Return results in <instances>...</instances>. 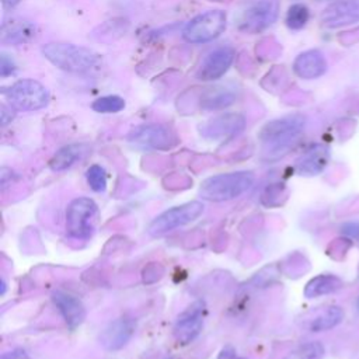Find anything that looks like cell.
<instances>
[{
    "label": "cell",
    "mask_w": 359,
    "mask_h": 359,
    "mask_svg": "<svg viewBox=\"0 0 359 359\" xmlns=\"http://www.w3.org/2000/svg\"><path fill=\"white\" fill-rule=\"evenodd\" d=\"M306 126V116L302 114L286 115L273 119L259 130V140L264 144L266 156L279 157L285 154L297 140Z\"/></svg>",
    "instance_id": "cell-1"
},
{
    "label": "cell",
    "mask_w": 359,
    "mask_h": 359,
    "mask_svg": "<svg viewBox=\"0 0 359 359\" xmlns=\"http://www.w3.org/2000/svg\"><path fill=\"white\" fill-rule=\"evenodd\" d=\"M41 50L53 66L69 73L87 72L98 62V55L93 49L66 42H50Z\"/></svg>",
    "instance_id": "cell-2"
},
{
    "label": "cell",
    "mask_w": 359,
    "mask_h": 359,
    "mask_svg": "<svg viewBox=\"0 0 359 359\" xmlns=\"http://www.w3.org/2000/svg\"><path fill=\"white\" fill-rule=\"evenodd\" d=\"M254 175L250 171H234L206 178L199 188V195L210 202L230 201L251 188Z\"/></svg>",
    "instance_id": "cell-3"
},
{
    "label": "cell",
    "mask_w": 359,
    "mask_h": 359,
    "mask_svg": "<svg viewBox=\"0 0 359 359\" xmlns=\"http://www.w3.org/2000/svg\"><path fill=\"white\" fill-rule=\"evenodd\" d=\"M226 28V13L209 10L198 14L182 29V38L189 43H205L217 38Z\"/></svg>",
    "instance_id": "cell-4"
},
{
    "label": "cell",
    "mask_w": 359,
    "mask_h": 359,
    "mask_svg": "<svg viewBox=\"0 0 359 359\" xmlns=\"http://www.w3.org/2000/svg\"><path fill=\"white\" fill-rule=\"evenodd\" d=\"M11 107L20 111H36L48 105L49 93L45 86L32 79L15 81L7 91Z\"/></svg>",
    "instance_id": "cell-5"
},
{
    "label": "cell",
    "mask_w": 359,
    "mask_h": 359,
    "mask_svg": "<svg viewBox=\"0 0 359 359\" xmlns=\"http://www.w3.org/2000/svg\"><path fill=\"white\" fill-rule=\"evenodd\" d=\"M203 212V205L198 201H192L188 203H182L180 206L171 208L157 217L149 224V234L151 236H163L177 227L188 224L196 220Z\"/></svg>",
    "instance_id": "cell-6"
},
{
    "label": "cell",
    "mask_w": 359,
    "mask_h": 359,
    "mask_svg": "<svg viewBox=\"0 0 359 359\" xmlns=\"http://www.w3.org/2000/svg\"><path fill=\"white\" fill-rule=\"evenodd\" d=\"M97 205L90 198L73 199L66 212V223L70 236L76 238H87L94 230L97 220Z\"/></svg>",
    "instance_id": "cell-7"
},
{
    "label": "cell",
    "mask_w": 359,
    "mask_h": 359,
    "mask_svg": "<svg viewBox=\"0 0 359 359\" xmlns=\"http://www.w3.org/2000/svg\"><path fill=\"white\" fill-rule=\"evenodd\" d=\"M128 142L139 149L168 150L178 143V137L172 129L165 125L149 123L135 128L129 133Z\"/></svg>",
    "instance_id": "cell-8"
},
{
    "label": "cell",
    "mask_w": 359,
    "mask_h": 359,
    "mask_svg": "<svg viewBox=\"0 0 359 359\" xmlns=\"http://www.w3.org/2000/svg\"><path fill=\"white\" fill-rule=\"evenodd\" d=\"M279 14V0H258L241 15L238 29L247 34H257L271 27Z\"/></svg>",
    "instance_id": "cell-9"
},
{
    "label": "cell",
    "mask_w": 359,
    "mask_h": 359,
    "mask_svg": "<svg viewBox=\"0 0 359 359\" xmlns=\"http://www.w3.org/2000/svg\"><path fill=\"white\" fill-rule=\"evenodd\" d=\"M205 303L198 300L189 304L175 320L174 338L181 345H188L201 332L203 327Z\"/></svg>",
    "instance_id": "cell-10"
},
{
    "label": "cell",
    "mask_w": 359,
    "mask_h": 359,
    "mask_svg": "<svg viewBox=\"0 0 359 359\" xmlns=\"http://www.w3.org/2000/svg\"><path fill=\"white\" fill-rule=\"evenodd\" d=\"M244 128L245 118L241 114L227 112L202 123L199 132L203 137L210 140H227L241 133Z\"/></svg>",
    "instance_id": "cell-11"
},
{
    "label": "cell",
    "mask_w": 359,
    "mask_h": 359,
    "mask_svg": "<svg viewBox=\"0 0 359 359\" xmlns=\"http://www.w3.org/2000/svg\"><path fill=\"white\" fill-rule=\"evenodd\" d=\"M236 56V50L231 46H219L210 50L201 62L196 70V79L202 81H213L224 76L230 69Z\"/></svg>",
    "instance_id": "cell-12"
},
{
    "label": "cell",
    "mask_w": 359,
    "mask_h": 359,
    "mask_svg": "<svg viewBox=\"0 0 359 359\" xmlns=\"http://www.w3.org/2000/svg\"><path fill=\"white\" fill-rule=\"evenodd\" d=\"M325 28H339L359 22V0H334L320 17Z\"/></svg>",
    "instance_id": "cell-13"
},
{
    "label": "cell",
    "mask_w": 359,
    "mask_h": 359,
    "mask_svg": "<svg viewBox=\"0 0 359 359\" xmlns=\"http://www.w3.org/2000/svg\"><path fill=\"white\" fill-rule=\"evenodd\" d=\"M135 323L130 318H116L111 321L100 335V344L107 351H119L135 334Z\"/></svg>",
    "instance_id": "cell-14"
},
{
    "label": "cell",
    "mask_w": 359,
    "mask_h": 359,
    "mask_svg": "<svg viewBox=\"0 0 359 359\" xmlns=\"http://www.w3.org/2000/svg\"><path fill=\"white\" fill-rule=\"evenodd\" d=\"M327 62L324 55L317 49H310L300 53L293 62V72L297 77L313 80L324 74Z\"/></svg>",
    "instance_id": "cell-15"
},
{
    "label": "cell",
    "mask_w": 359,
    "mask_h": 359,
    "mask_svg": "<svg viewBox=\"0 0 359 359\" xmlns=\"http://www.w3.org/2000/svg\"><path fill=\"white\" fill-rule=\"evenodd\" d=\"M52 300L70 330L77 328L84 321L86 309L77 297L65 292H55L52 294Z\"/></svg>",
    "instance_id": "cell-16"
},
{
    "label": "cell",
    "mask_w": 359,
    "mask_h": 359,
    "mask_svg": "<svg viewBox=\"0 0 359 359\" xmlns=\"http://www.w3.org/2000/svg\"><path fill=\"white\" fill-rule=\"evenodd\" d=\"M330 160V150L324 144H313L296 161V171L300 175L320 174Z\"/></svg>",
    "instance_id": "cell-17"
},
{
    "label": "cell",
    "mask_w": 359,
    "mask_h": 359,
    "mask_svg": "<svg viewBox=\"0 0 359 359\" xmlns=\"http://www.w3.org/2000/svg\"><path fill=\"white\" fill-rule=\"evenodd\" d=\"M35 36V25L31 21L13 18L1 25V43H24Z\"/></svg>",
    "instance_id": "cell-18"
},
{
    "label": "cell",
    "mask_w": 359,
    "mask_h": 359,
    "mask_svg": "<svg viewBox=\"0 0 359 359\" xmlns=\"http://www.w3.org/2000/svg\"><path fill=\"white\" fill-rule=\"evenodd\" d=\"M87 151L86 144H67L59 149L49 161L52 171H65L80 160Z\"/></svg>",
    "instance_id": "cell-19"
},
{
    "label": "cell",
    "mask_w": 359,
    "mask_h": 359,
    "mask_svg": "<svg viewBox=\"0 0 359 359\" xmlns=\"http://www.w3.org/2000/svg\"><path fill=\"white\" fill-rule=\"evenodd\" d=\"M344 282L337 275H318L310 279L304 287V296L307 299L334 293L342 287Z\"/></svg>",
    "instance_id": "cell-20"
},
{
    "label": "cell",
    "mask_w": 359,
    "mask_h": 359,
    "mask_svg": "<svg viewBox=\"0 0 359 359\" xmlns=\"http://www.w3.org/2000/svg\"><path fill=\"white\" fill-rule=\"evenodd\" d=\"M236 101V94L231 90L216 87L209 88L201 98V108L206 111H217L231 105Z\"/></svg>",
    "instance_id": "cell-21"
},
{
    "label": "cell",
    "mask_w": 359,
    "mask_h": 359,
    "mask_svg": "<svg viewBox=\"0 0 359 359\" xmlns=\"http://www.w3.org/2000/svg\"><path fill=\"white\" fill-rule=\"evenodd\" d=\"M342 318H344V310L338 306H330L311 320L309 328L313 332L327 331L338 325L342 321Z\"/></svg>",
    "instance_id": "cell-22"
},
{
    "label": "cell",
    "mask_w": 359,
    "mask_h": 359,
    "mask_svg": "<svg viewBox=\"0 0 359 359\" xmlns=\"http://www.w3.org/2000/svg\"><path fill=\"white\" fill-rule=\"evenodd\" d=\"M309 17H310V11H309L307 6H304L302 3H296L289 7V10L286 13L285 22L290 29L297 31V29H302L307 24Z\"/></svg>",
    "instance_id": "cell-23"
},
{
    "label": "cell",
    "mask_w": 359,
    "mask_h": 359,
    "mask_svg": "<svg viewBox=\"0 0 359 359\" xmlns=\"http://www.w3.org/2000/svg\"><path fill=\"white\" fill-rule=\"evenodd\" d=\"M325 349L321 342L311 341L299 345L287 359H323Z\"/></svg>",
    "instance_id": "cell-24"
},
{
    "label": "cell",
    "mask_w": 359,
    "mask_h": 359,
    "mask_svg": "<svg viewBox=\"0 0 359 359\" xmlns=\"http://www.w3.org/2000/svg\"><path fill=\"white\" fill-rule=\"evenodd\" d=\"M91 108L95 112H101V114H115L125 108V101L119 95H105V97L97 98L93 102Z\"/></svg>",
    "instance_id": "cell-25"
},
{
    "label": "cell",
    "mask_w": 359,
    "mask_h": 359,
    "mask_svg": "<svg viewBox=\"0 0 359 359\" xmlns=\"http://www.w3.org/2000/svg\"><path fill=\"white\" fill-rule=\"evenodd\" d=\"M86 177H87V182L90 185V188L95 192H104L105 188H107V174H105V170L101 167V165H91L87 172H86Z\"/></svg>",
    "instance_id": "cell-26"
},
{
    "label": "cell",
    "mask_w": 359,
    "mask_h": 359,
    "mask_svg": "<svg viewBox=\"0 0 359 359\" xmlns=\"http://www.w3.org/2000/svg\"><path fill=\"white\" fill-rule=\"evenodd\" d=\"M15 70V65L13 62V59L6 55V53H1V60H0V76L1 77H7L10 74H13Z\"/></svg>",
    "instance_id": "cell-27"
},
{
    "label": "cell",
    "mask_w": 359,
    "mask_h": 359,
    "mask_svg": "<svg viewBox=\"0 0 359 359\" xmlns=\"http://www.w3.org/2000/svg\"><path fill=\"white\" fill-rule=\"evenodd\" d=\"M341 231L351 238H359V220L344 223L341 226Z\"/></svg>",
    "instance_id": "cell-28"
},
{
    "label": "cell",
    "mask_w": 359,
    "mask_h": 359,
    "mask_svg": "<svg viewBox=\"0 0 359 359\" xmlns=\"http://www.w3.org/2000/svg\"><path fill=\"white\" fill-rule=\"evenodd\" d=\"M0 359H29L28 353L24 351V349H20V348H15V349H11L8 352H4Z\"/></svg>",
    "instance_id": "cell-29"
},
{
    "label": "cell",
    "mask_w": 359,
    "mask_h": 359,
    "mask_svg": "<svg viewBox=\"0 0 359 359\" xmlns=\"http://www.w3.org/2000/svg\"><path fill=\"white\" fill-rule=\"evenodd\" d=\"M14 119V111L6 105L0 107V122L1 126H6L8 122H11Z\"/></svg>",
    "instance_id": "cell-30"
},
{
    "label": "cell",
    "mask_w": 359,
    "mask_h": 359,
    "mask_svg": "<svg viewBox=\"0 0 359 359\" xmlns=\"http://www.w3.org/2000/svg\"><path fill=\"white\" fill-rule=\"evenodd\" d=\"M219 359H241V358H238V356L236 355V352H234L231 348H226V349H223V352L220 353Z\"/></svg>",
    "instance_id": "cell-31"
},
{
    "label": "cell",
    "mask_w": 359,
    "mask_h": 359,
    "mask_svg": "<svg viewBox=\"0 0 359 359\" xmlns=\"http://www.w3.org/2000/svg\"><path fill=\"white\" fill-rule=\"evenodd\" d=\"M20 1H21V0H1V3H3V6H4L6 8L14 7V6H17Z\"/></svg>",
    "instance_id": "cell-32"
},
{
    "label": "cell",
    "mask_w": 359,
    "mask_h": 359,
    "mask_svg": "<svg viewBox=\"0 0 359 359\" xmlns=\"http://www.w3.org/2000/svg\"><path fill=\"white\" fill-rule=\"evenodd\" d=\"M4 292H6V283H4V280L1 279V292H0V293L4 294Z\"/></svg>",
    "instance_id": "cell-33"
},
{
    "label": "cell",
    "mask_w": 359,
    "mask_h": 359,
    "mask_svg": "<svg viewBox=\"0 0 359 359\" xmlns=\"http://www.w3.org/2000/svg\"><path fill=\"white\" fill-rule=\"evenodd\" d=\"M356 309H358V311H359V297H358V300H356Z\"/></svg>",
    "instance_id": "cell-34"
},
{
    "label": "cell",
    "mask_w": 359,
    "mask_h": 359,
    "mask_svg": "<svg viewBox=\"0 0 359 359\" xmlns=\"http://www.w3.org/2000/svg\"><path fill=\"white\" fill-rule=\"evenodd\" d=\"M318 1H325V0H318Z\"/></svg>",
    "instance_id": "cell-35"
}]
</instances>
